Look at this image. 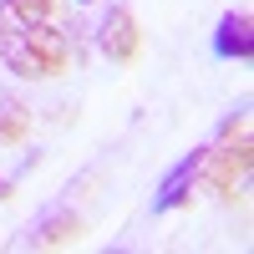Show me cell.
Here are the masks:
<instances>
[{
    "mask_svg": "<svg viewBox=\"0 0 254 254\" xmlns=\"http://www.w3.org/2000/svg\"><path fill=\"white\" fill-rule=\"evenodd\" d=\"M0 61L20 81H51L71 71L76 36L56 15V0H0Z\"/></svg>",
    "mask_w": 254,
    "mask_h": 254,
    "instance_id": "1",
    "label": "cell"
},
{
    "mask_svg": "<svg viewBox=\"0 0 254 254\" xmlns=\"http://www.w3.org/2000/svg\"><path fill=\"white\" fill-rule=\"evenodd\" d=\"M244 178H249V117L234 112L219 122V137L198 158V188H208L214 198H234Z\"/></svg>",
    "mask_w": 254,
    "mask_h": 254,
    "instance_id": "2",
    "label": "cell"
},
{
    "mask_svg": "<svg viewBox=\"0 0 254 254\" xmlns=\"http://www.w3.org/2000/svg\"><path fill=\"white\" fill-rule=\"evenodd\" d=\"M97 46L107 61H117V66H132L137 51H142V31H137V15L127 10V5H112L107 15H102V26H97Z\"/></svg>",
    "mask_w": 254,
    "mask_h": 254,
    "instance_id": "3",
    "label": "cell"
},
{
    "mask_svg": "<svg viewBox=\"0 0 254 254\" xmlns=\"http://www.w3.org/2000/svg\"><path fill=\"white\" fill-rule=\"evenodd\" d=\"M198 158H203V147H193L178 168H168V178L158 183V198H153L158 214H173V208H183L188 198H193V188H198Z\"/></svg>",
    "mask_w": 254,
    "mask_h": 254,
    "instance_id": "4",
    "label": "cell"
},
{
    "mask_svg": "<svg viewBox=\"0 0 254 254\" xmlns=\"http://www.w3.org/2000/svg\"><path fill=\"white\" fill-rule=\"evenodd\" d=\"M214 56L224 61H249L254 56V20L249 10H229L219 20V31H214Z\"/></svg>",
    "mask_w": 254,
    "mask_h": 254,
    "instance_id": "5",
    "label": "cell"
},
{
    "mask_svg": "<svg viewBox=\"0 0 254 254\" xmlns=\"http://www.w3.org/2000/svg\"><path fill=\"white\" fill-rule=\"evenodd\" d=\"M76 239H81V219L71 214V208H51V214L36 224V244H46V249L76 244Z\"/></svg>",
    "mask_w": 254,
    "mask_h": 254,
    "instance_id": "6",
    "label": "cell"
},
{
    "mask_svg": "<svg viewBox=\"0 0 254 254\" xmlns=\"http://www.w3.org/2000/svg\"><path fill=\"white\" fill-rule=\"evenodd\" d=\"M26 132H31V112L20 107V102H5V107H0V147L26 142Z\"/></svg>",
    "mask_w": 254,
    "mask_h": 254,
    "instance_id": "7",
    "label": "cell"
},
{
    "mask_svg": "<svg viewBox=\"0 0 254 254\" xmlns=\"http://www.w3.org/2000/svg\"><path fill=\"white\" fill-rule=\"evenodd\" d=\"M0 198H10V178H0Z\"/></svg>",
    "mask_w": 254,
    "mask_h": 254,
    "instance_id": "8",
    "label": "cell"
},
{
    "mask_svg": "<svg viewBox=\"0 0 254 254\" xmlns=\"http://www.w3.org/2000/svg\"><path fill=\"white\" fill-rule=\"evenodd\" d=\"M81 5H87V0H81Z\"/></svg>",
    "mask_w": 254,
    "mask_h": 254,
    "instance_id": "9",
    "label": "cell"
}]
</instances>
